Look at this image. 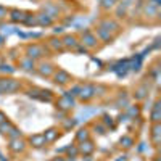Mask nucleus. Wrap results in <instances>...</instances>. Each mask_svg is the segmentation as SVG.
Returning a JSON list of instances; mask_svg holds the SVG:
<instances>
[{
    "label": "nucleus",
    "instance_id": "obj_1",
    "mask_svg": "<svg viewBox=\"0 0 161 161\" xmlns=\"http://www.w3.org/2000/svg\"><path fill=\"white\" fill-rule=\"evenodd\" d=\"M48 53H50V50L42 42H32V44H28L24 47V57H28V58H31L34 61L47 58Z\"/></svg>",
    "mask_w": 161,
    "mask_h": 161
},
{
    "label": "nucleus",
    "instance_id": "obj_2",
    "mask_svg": "<svg viewBox=\"0 0 161 161\" xmlns=\"http://www.w3.org/2000/svg\"><path fill=\"white\" fill-rule=\"evenodd\" d=\"M23 89V82L19 79L10 76H0V95H11Z\"/></svg>",
    "mask_w": 161,
    "mask_h": 161
},
{
    "label": "nucleus",
    "instance_id": "obj_3",
    "mask_svg": "<svg viewBox=\"0 0 161 161\" xmlns=\"http://www.w3.org/2000/svg\"><path fill=\"white\" fill-rule=\"evenodd\" d=\"M79 44L82 45L87 52H93V50H97L98 45H100V40L98 37L95 36V32H93V29H86L82 31L79 36Z\"/></svg>",
    "mask_w": 161,
    "mask_h": 161
},
{
    "label": "nucleus",
    "instance_id": "obj_4",
    "mask_svg": "<svg viewBox=\"0 0 161 161\" xmlns=\"http://www.w3.org/2000/svg\"><path fill=\"white\" fill-rule=\"evenodd\" d=\"M97 97V92H95V84H90V82H82L79 84V90H77V100L82 102V103H89L93 98Z\"/></svg>",
    "mask_w": 161,
    "mask_h": 161
},
{
    "label": "nucleus",
    "instance_id": "obj_5",
    "mask_svg": "<svg viewBox=\"0 0 161 161\" xmlns=\"http://www.w3.org/2000/svg\"><path fill=\"white\" fill-rule=\"evenodd\" d=\"M50 79L53 80V84H55V86H60V87H66V86H69V84L74 82V77H73L68 71H66V69L60 68V66H57L55 73L52 74Z\"/></svg>",
    "mask_w": 161,
    "mask_h": 161
},
{
    "label": "nucleus",
    "instance_id": "obj_6",
    "mask_svg": "<svg viewBox=\"0 0 161 161\" xmlns=\"http://www.w3.org/2000/svg\"><path fill=\"white\" fill-rule=\"evenodd\" d=\"M55 69H57V64H53V63H52L50 60H47V58L39 60L37 64H36V73H37L40 77H47V79H50L52 74L55 73Z\"/></svg>",
    "mask_w": 161,
    "mask_h": 161
},
{
    "label": "nucleus",
    "instance_id": "obj_7",
    "mask_svg": "<svg viewBox=\"0 0 161 161\" xmlns=\"http://www.w3.org/2000/svg\"><path fill=\"white\" fill-rule=\"evenodd\" d=\"M100 28H103V29H106L108 32H111L114 37L121 32V24H119V21L118 19H114V18H110V16H105V18H102L98 23H97Z\"/></svg>",
    "mask_w": 161,
    "mask_h": 161
},
{
    "label": "nucleus",
    "instance_id": "obj_8",
    "mask_svg": "<svg viewBox=\"0 0 161 161\" xmlns=\"http://www.w3.org/2000/svg\"><path fill=\"white\" fill-rule=\"evenodd\" d=\"M61 42L64 52H76V48L79 47V37L74 32H64L61 36Z\"/></svg>",
    "mask_w": 161,
    "mask_h": 161
},
{
    "label": "nucleus",
    "instance_id": "obj_9",
    "mask_svg": "<svg viewBox=\"0 0 161 161\" xmlns=\"http://www.w3.org/2000/svg\"><path fill=\"white\" fill-rule=\"evenodd\" d=\"M8 152L11 155H21L24 153V150L28 148V140L24 137H19V139H11L8 140Z\"/></svg>",
    "mask_w": 161,
    "mask_h": 161
},
{
    "label": "nucleus",
    "instance_id": "obj_10",
    "mask_svg": "<svg viewBox=\"0 0 161 161\" xmlns=\"http://www.w3.org/2000/svg\"><path fill=\"white\" fill-rule=\"evenodd\" d=\"M28 95L36 98V100H40V102H52L53 100V92L48 90V89H40V87H32L29 92H28Z\"/></svg>",
    "mask_w": 161,
    "mask_h": 161
},
{
    "label": "nucleus",
    "instance_id": "obj_11",
    "mask_svg": "<svg viewBox=\"0 0 161 161\" xmlns=\"http://www.w3.org/2000/svg\"><path fill=\"white\" fill-rule=\"evenodd\" d=\"M148 139H150L152 147L155 150H158L159 148V142H161V123H150Z\"/></svg>",
    "mask_w": 161,
    "mask_h": 161
},
{
    "label": "nucleus",
    "instance_id": "obj_12",
    "mask_svg": "<svg viewBox=\"0 0 161 161\" xmlns=\"http://www.w3.org/2000/svg\"><path fill=\"white\" fill-rule=\"evenodd\" d=\"M40 11H44L45 15H48L52 19H58L61 15V10L58 7V3H53V2H45L42 7H40Z\"/></svg>",
    "mask_w": 161,
    "mask_h": 161
},
{
    "label": "nucleus",
    "instance_id": "obj_13",
    "mask_svg": "<svg viewBox=\"0 0 161 161\" xmlns=\"http://www.w3.org/2000/svg\"><path fill=\"white\" fill-rule=\"evenodd\" d=\"M76 147H77V152H79L80 156H90V155H93V152H95V148H97L92 139L84 140V142H79Z\"/></svg>",
    "mask_w": 161,
    "mask_h": 161
},
{
    "label": "nucleus",
    "instance_id": "obj_14",
    "mask_svg": "<svg viewBox=\"0 0 161 161\" xmlns=\"http://www.w3.org/2000/svg\"><path fill=\"white\" fill-rule=\"evenodd\" d=\"M74 106V98L71 95H68V93H64V95H61L58 100H57V108L58 110H63V111H71Z\"/></svg>",
    "mask_w": 161,
    "mask_h": 161
},
{
    "label": "nucleus",
    "instance_id": "obj_15",
    "mask_svg": "<svg viewBox=\"0 0 161 161\" xmlns=\"http://www.w3.org/2000/svg\"><path fill=\"white\" fill-rule=\"evenodd\" d=\"M93 32H95V36L98 37V40H100V42H103V44H111L113 40L116 39L111 32H108L106 29L100 28L98 24H95V28H93Z\"/></svg>",
    "mask_w": 161,
    "mask_h": 161
},
{
    "label": "nucleus",
    "instance_id": "obj_16",
    "mask_svg": "<svg viewBox=\"0 0 161 161\" xmlns=\"http://www.w3.org/2000/svg\"><path fill=\"white\" fill-rule=\"evenodd\" d=\"M61 134H63V130H61L60 127H57V126H52V127H48V129L44 132L45 142H47V143H53V142H57V140L61 137Z\"/></svg>",
    "mask_w": 161,
    "mask_h": 161
},
{
    "label": "nucleus",
    "instance_id": "obj_17",
    "mask_svg": "<svg viewBox=\"0 0 161 161\" xmlns=\"http://www.w3.org/2000/svg\"><path fill=\"white\" fill-rule=\"evenodd\" d=\"M26 140H28V145L34 147V148H44V147L47 145V142H45V137H44V132L32 134V136H31V137H28Z\"/></svg>",
    "mask_w": 161,
    "mask_h": 161
},
{
    "label": "nucleus",
    "instance_id": "obj_18",
    "mask_svg": "<svg viewBox=\"0 0 161 161\" xmlns=\"http://www.w3.org/2000/svg\"><path fill=\"white\" fill-rule=\"evenodd\" d=\"M26 10H18V8H10V11H8V19H10V23H15V24H23V21H24V18H26Z\"/></svg>",
    "mask_w": 161,
    "mask_h": 161
},
{
    "label": "nucleus",
    "instance_id": "obj_19",
    "mask_svg": "<svg viewBox=\"0 0 161 161\" xmlns=\"http://www.w3.org/2000/svg\"><path fill=\"white\" fill-rule=\"evenodd\" d=\"M45 45H47V48H48L50 52H64L63 42H61V37H58V36L48 37L47 42H45Z\"/></svg>",
    "mask_w": 161,
    "mask_h": 161
},
{
    "label": "nucleus",
    "instance_id": "obj_20",
    "mask_svg": "<svg viewBox=\"0 0 161 161\" xmlns=\"http://www.w3.org/2000/svg\"><path fill=\"white\" fill-rule=\"evenodd\" d=\"M150 123H161V102L159 98H155V103L150 108Z\"/></svg>",
    "mask_w": 161,
    "mask_h": 161
},
{
    "label": "nucleus",
    "instance_id": "obj_21",
    "mask_svg": "<svg viewBox=\"0 0 161 161\" xmlns=\"http://www.w3.org/2000/svg\"><path fill=\"white\" fill-rule=\"evenodd\" d=\"M36 21H37L39 28H48V26L55 24V19H52L48 15H45L44 11H37L36 13Z\"/></svg>",
    "mask_w": 161,
    "mask_h": 161
},
{
    "label": "nucleus",
    "instance_id": "obj_22",
    "mask_svg": "<svg viewBox=\"0 0 161 161\" xmlns=\"http://www.w3.org/2000/svg\"><path fill=\"white\" fill-rule=\"evenodd\" d=\"M148 92H150V86L147 84V82H142L136 87V90H134V98L142 102L147 98V95H148Z\"/></svg>",
    "mask_w": 161,
    "mask_h": 161
},
{
    "label": "nucleus",
    "instance_id": "obj_23",
    "mask_svg": "<svg viewBox=\"0 0 161 161\" xmlns=\"http://www.w3.org/2000/svg\"><path fill=\"white\" fill-rule=\"evenodd\" d=\"M36 64L37 61L28 58V57H23L19 61H18V66H19V69L21 71H26V73H34L36 71Z\"/></svg>",
    "mask_w": 161,
    "mask_h": 161
},
{
    "label": "nucleus",
    "instance_id": "obj_24",
    "mask_svg": "<svg viewBox=\"0 0 161 161\" xmlns=\"http://www.w3.org/2000/svg\"><path fill=\"white\" fill-rule=\"evenodd\" d=\"M127 7H129V3H126V2H118L116 3V7L113 8V15H114V19H123V18H126V15H127Z\"/></svg>",
    "mask_w": 161,
    "mask_h": 161
},
{
    "label": "nucleus",
    "instance_id": "obj_25",
    "mask_svg": "<svg viewBox=\"0 0 161 161\" xmlns=\"http://www.w3.org/2000/svg\"><path fill=\"white\" fill-rule=\"evenodd\" d=\"M89 139H90V127H89V126H84V127L77 129L76 136H74V142H76V143L84 142V140H89Z\"/></svg>",
    "mask_w": 161,
    "mask_h": 161
},
{
    "label": "nucleus",
    "instance_id": "obj_26",
    "mask_svg": "<svg viewBox=\"0 0 161 161\" xmlns=\"http://www.w3.org/2000/svg\"><path fill=\"white\" fill-rule=\"evenodd\" d=\"M119 145L123 147V148L129 150V148H132V147L136 145V140H134L132 136H123V137H121V140H119Z\"/></svg>",
    "mask_w": 161,
    "mask_h": 161
},
{
    "label": "nucleus",
    "instance_id": "obj_27",
    "mask_svg": "<svg viewBox=\"0 0 161 161\" xmlns=\"http://www.w3.org/2000/svg\"><path fill=\"white\" fill-rule=\"evenodd\" d=\"M5 137H7L8 140H11V139H19V137H24V136H23L21 129H19V127H16L15 124H13V126H11V129L8 130V134H7Z\"/></svg>",
    "mask_w": 161,
    "mask_h": 161
},
{
    "label": "nucleus",
    "instance_id": "obj_28",
    "mask_svg": "<svg viewBox=\"0 0 161 161\" xmlns=\"http://www.w3.org/2000/svg\"><path fill=\"white\" fill-rule=\"evenodd\" d=\"M118 2H119V0H102V2H100V7H102L103 11L110 13V11H113V8L116 7Z\"/></svg>",
    "mask_w": 161,
    "mask_h": 161
},
{
    "label": "nucleus",
    "instance_id": "obj_29",
    "mask_svg": "<svg viewBox=\"0 0 161 161\" xmlns=\"http://www.w3.org/2000/svg\"><path fill=\"white\" fill-rule=\"evenodd\" d=\"M23 24H24V26H28V28H31V26H37L36 13H32V11H28V13H26V18H24Z\"/></svg>",
    "mask_w": 161,
    "mask_h": 161
},
{
    "label": "nucleus",
    "instance_id": "obj_30",
    "mask_svg": "<svg viewBox=\"0 0 161 161\" xmlns=\"http://www.w3.org/2000/svg\"><path fill=\"white\" fill-rule=\"evenodd\" d=\"M126 114L130 118H136L140 114V106L139 105H127L126 106Z\"/></svg>",
    "mask_w": 161,
    "mask_h": 161
},
{
    "label": "nucleus",
    "instance_id": "obj_31",
    "mask_svg": "<svg viewBox=\"0 0 161 161\" xmlns=\"http://www.w3.org/2000/svg\"><path fill=\"white\" fill-rule=\"evenodd\" d=\"M100 123H102L106 129H108V127H110V129H113V127H114V121H113V118H111L110 114H103V116H102V119H100Z\"/></svg>",
    "mask_w": 161,
    "mask_h": 161
},
{
    "label": "nucleus",
    "instance_id": "obj_32",
    "mask_svg": "<svg viewBox=\"0 0 161 161\" xmlns=\"http://www.w3.org/2000/svg\"><path fill=\"white\" fill-rule=\"evenodd\" d=\"M11 126H13V123H11L10 119L3 121V123H0V136H7L8 130L11 129Z\"/></svg>",
    "mask_w": 161,
    "mask_h": 161
},
{
    "label": "nucleus",
    "instance_id": "obj_33",
    "mask_svg": "<svg viewBox=\"0 0 161 161\" xmlns=\"http://www.w3.org/2000/svg\"><path fill=\"white\" fill-rule=\"evenodd\" d=\"M74 124H76V121H74V119H71V118H66V119H63L61 130H63V132H64V130H69V129H73V127H74Z\"/></svg>",
    "mask_w": 161,
    "mask_h": 161
},
{
    "label": "nucleus",
    "instance_id": "obj_34",
    "mask_svg": "<svg viewBox=\"0 0 161 161\" xmlns=\"http://www.w3.org/2000/svg\"><path fill=\"white\" fill-rule=\"evenodd\" d=\"M8 11H10V8H8V7L0 5V21H3V19H7V18H8Z\"/></svg>",
    "mask_w": 161,
    "mask_h": 161
},
{
    "label": "nucleus",
    "instance_id": "obj_35",
    "mask_svg": "<svg viewBox=\"0 0 161 161\" xmlns=\"http://www.w3.org/2000/svg\"><path fill=\"white\" fill-rule=\"evenodd\" d=\"M74 156H79V152H77V147L76 145H73V150H71V147L68 148V158L73 159Z\"/></svg>",
    "mask_w": 161,
    "mask_h": 161
},
{
    "label": "nucleus",
    "instance_id": "obj_36",
    "mask_svg": "<svg viewBox=\"0 0 161 161\" xmlns=\"http://www.w3.org/2000/svg\"><path fill=\"white\" fill-rule=\"evenodd\" d=\"M7 119H8V116L3 111H0V123H3V121H7Z\"/></svg>",
    "mask_w": 161,
    "mask_h": 161
},
{
    "label": "nucleus",
    "instance_id": "obj_37",
    "mask_svg": "<svg viewBox=\"0 0 161 161\" xmlns=\"http://www.w3.org/2000/svg\"><path fill=\"white\" fill-rule=\"evenodd\" d=\"M48 161H64V158H63V156H55V158H52V159H48Z\"/></svg>",
    "mask_w": 161,
    "mask_h": 161
},
{
    "label": "nucleus",
    "instance_id": "obj_38",
    "mask_svg": "<svg viewBox=\"0 0 161 161\" xmlns=\"http://www.w3.org/2000/svg\"><path fill=\"white\" fill-rule=\"evenodd\" d=\"M32 2H40V0H32Z\"/></svg>",
    "mask_w": 161,
    "mask_h": 161
}]
</instances>
